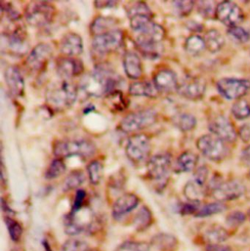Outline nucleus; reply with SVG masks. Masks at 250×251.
I'll return each instance as SVG.
<instances>
[{
  "label": "nucleus",
  "instance_id": "nucleus-1",
  "mask_svg": "<svg viewBox=\"0 0 250 251\" xmlns=\"http://www.w3.org/2000/svg\"><path fill=\"white\" fill-rule=\"evenodd\" d=\"M122 78L108 64L95 66L92 73L85 75L81 82V90L88 96L101 97L119 90Z\"/></svg>",
  "mask_w": 250,
  "mask_h": 251
},
{
  "label": "nucleus",
  "instance_id": "nucleus-2",
  "mask_svg": "<svg viewBox=\"0 0 250 251\" xmlns=\"http://www.w3.org/2000/svg\"><path fill=\"white\" fill-rule=\"evenodd\" d=\"M165 37V29L150 22L137 32L135 44L141 54L149 59H157L161 53V41Z\"/></svg>",
  "mask_w": 250,
  "mask_h": 251
},
{
  "label": "nucleus",
  "instance_id": "nucleus-3",
  "mask_svg": "<svg viewBox=\"0 0 250 251\" xmlns=\"http://www.w3.org/2000/svg\"><path fill=\"white\" fill-rule=\"evenodd\" d=\"M77 89L70 80L62 79L61 82L52 84L46 90L48 106L57 112L71 108L76 101Z\"/></svg>",
  "mask_w": 250,
  "mask_h": 251
},
{
  "label": "nucleus",
  "instance_id": "nucleus-4",
  "mask_svg": "<svg viewBox=\"0 0 250 251\" xmlns=\"http://www.w3.org/2000/svg\"><path fill=\"white\" fill-rule=\"evenodd\" d=\"M96 152L95 144L88 139H69L58 141L53 147V153L58 158L70 156L89 157Z\"/></svg>",
  "mask_w": 250,
  "mask_h": 251
},
{
  "label": "nucleus",
  "instance_id": "nucleus-5",
  "mask_svg": "<svg viewBox=\"0 0 250 251\" xmlns=\"http://www.w3.org/2000/svg\"><path fill=\"white\" fill-rule=\"evenodd\" d=\"M55 7L46 1H34L27 5L25 16L26 22L36 27L48 25L55 17Z\"/></svg>",
  "mask_w": 250,
  "mask_h": 251
},
{
  "label": "nucleus",
  "instance_id": "nucleus-6",
  "mask_svg": "<svg viewBox=\"0 0 250 251\" xmlns=\"http://www.w3.org/2000/svg\"><path fill=\"white\" fill-rule=\"evenodd\" d=\"M1 48L3 52L14 57H22L28 51L26 33L22 27L14 28L7 33H2Z\"/></svg>",
  "mask_w": 250,
  "mask_h": 251
},
{
  "label": "nucleus",
  "instance_id": "nucleus-7",
  "mask_svg": "<svg viewBox=\"0 0 250 251\" xmlns=\"http://www.w3.org/2000/svg\"><path fill=\"white\" fill-rule=\"evenodd\" d=\"M156 122V112L151 109H145L126 116L120 124V129L125 133H133L153 126Z\"/></svg>",
  "mask_w": 250,
  "mask_h": 251
},
{
  "label": "nucleus",
  "instance_id": "nucleus-8",
  "mask_svg": "<svg viewBox=\"0 0 250 251\" xmlns=\"http://www.w3.org/2000/svg\"><path fill=\"white\" fill-rule=\"evenodd\" d=\"M197 148L206 158L215 162L221 161L227 154L224 141L210 134L200 137L197 141Z\"/></svg>",
  "mask_w": 250,
  "mask_h": 251
},
{
  "label": "nucleus",
  "instance_id": "nucleus-9",
  "mask_svg": "<svg viewBox=\"0 0 250 251\" xmlns=\"http://www.w3.org/2000/svg\"><path fill=\"white\" fill-rule=\"evenodd\" d=\"M218 92L227 100H240L250 90V81L244 78L224 77L217 81Z\"/></svg>",
  "mask_w": 250,
  "mask_h": 251
},
{
  "label": "nucleus",
  "instance_id": "nucleus-10",
  "mask_svg": "<svg viewBox=\"0 0 250 251\" xmlns=\"http://www.w3.org/2000/svg\"><path fill=\"white\" fill-rule=\"evenodd\" d=\"M150 148V141L147 135L135 134L128 139L125 153L133 163H140L148 157Z\"/></svg>",
  "mask_w": 250,
  "mask_h": 251
},
{
  "label": "nucleus",
  "instance_id": "nucleus-11",
  "mask_svg": "<svg viewBox=\"0 0 250 251\" xmlns=\"http://www.w3.org/2000/svg\"><path fill=\"white\" fill-rule=\"evenodd\" d=\"M124 32L117 28L107 33L94 36L91 46L92 50L98 54H109L118 50L124 43Z\"/></svg>",
  "mask_w": 250,
  "mask_h": 251
},
{
  "label": "nucleus",
  "instance_id": "nucleus-12",
  "mask_svg": "<svg viewBox=\"0 0 250 251\" xmlns=\"http://www.w3.org/2000/svg\"><path fill=\"white\" fill-rule=\"evenodd\" d=\"M147 169L150 180L159 184L166 183L171 169V155L166 152L153 155L149 160Z\"/></svg>",
  "mask_w": 250,
  "mask_h": 251
},
{
  "label": "nucleus",
  "instance_id": "nucleus-13",
  "mask_svg": "<svg viewBox=\"0 0 250 251\" xmlns=\"http://www.w3.org/2000/svg\"><path fill=\"white\" fill-rule=\"evenodd\" d=\"M94 222V217L89 209L81 208L71 212L66 220V233L70 236H77L88 231Z\"/></svg>",
  "mask_w": 250,
  "mask_h": 251
},
{
  "label": "nucleus",
  "instance_id": "nucleus-14",
  "mask_svg": "<svg viewBox=\"0 0 250 251\" xmlns=\"http://www.w3.org/2000/svg\"><path fill=\"white\" fill-rule=\"evenodd\" d=\"M215 18L228 27L239 25L245 18L242 8L232 1H222L216 6Z\"/></svg>",
  "mask_w": 250,
  "mask_h": 251
},
{
  "label": "nucleus",
  "instance_id": "nucleus-15",
  "mask_svg": "<svg viewBox=\"0 0 250 251\" xmlns=\"http://www.w3.org/2000/svg\"><path fill=\"white\" fill-rule=\"evenodd\" d=\"M127 14L130 19L131 28L138 32L148 25L151 21L152 13L144 1H135L127 7Z\"/></svg>",
  "mask_w": 250,
  "mask_h": 251
},
{
  "label": "nucleus",
  "instance_id": "nucleus-16",
  "mask_svg": "<svg viewBox=\"0 0 250 251\" xmlns=\"http://www.w3.org/2000/svg\"><path fill=\"white\" fill-rule=\"evenodd\" d=\"M176 91L183 98L197 101L204 96L206 82L203 78L199 76H188L178 84Z\"/></svg>",
  "mask_w": 250,
  "mask_h": 251
},
{
  "label": "nucleus",
  "instance_id": "nucleus-17",
  "mask_svg": "<svg viewBox=\"0 0 250 251\" xmlns=\"http://www.w3.org/2000/svg\"><path fill=\"white\" fill-rule=\"evenodd\" d=\"M53 55V49L48 43H39L29 52L25 65L33 72L43 71Z\"/></svg>",
  "mask_w": 250,
  "mask_h": 251
},
{
  "label": "nucleus",
  "instance_id": "nucleus-18",
  "mask_svg": "<svg viewBox=\"0 0 250 251\" xmlns=\"http://www.w3.org/2000/svg\"><path fill=\"white\" fill-rule=\"evenodd\" d=\"M246 193V186L239 180L222 182L211 191L212 197L220 202L240 199Z\"/></svg>",
  "mask_w": 250,
  "mask_h": 251
},
{
  "label": "nucleus",
  "instance_id": "nucleus-19",
  "mask_svg": "<svg viewBox=\"0 0 250 251\" xmlns=\"http://www.w3.org/2000/svg\"><path fill=\"white\" fill-rule=\"evenodd\" d=\"M208 129L214 136L224 142L234 143L238 138L235 127L226 117L222 115H216L209 121Z\"/></svg>",
  "mask_w": 250,
  "mask_h": 251
},
{
  "label": "nucleus",
  "instance_id": "nucleus-20",
  "mask_svg": "<svg viewBox=\"0 0 250 251\" xmlns=\"http://www.w3.org/2000/svg\"><path fill=\"white\" fill-rule=\"evenodd\" d=\"M57 73L62 79L70 80L72 77L80 75L83 71V63L76 58L61 57L57 60Z\"/></svg>",
  "mask_w": 250,
  "mask_h": 251
},
{
  "label": "nucleus",
  "instance_id": "nucleus-21",
  "mask_svg": "<svg viewBox=\"0 0 250 251\" xmlns=\"http://www.w3.org/2000/svg\"><path fill=\"white\" fill-rule=\"evenodd\" d=\"M60 52L65 57H76L83 51V41L79 34L69 32L63 36L59 45Z\"/></svg>",
  "mask_w": 250,
  "mask_h": 251
},
{
  "label": "nucleus",
  "instance_id": "nucleus-22",
  "mask_svg": "<svg viewBox=\"0 0 250 251\" xmlns=\"http://www.w3.org/2000/svg\"><path fill=\"white\" fill-rule=\"evenodd\" d=\"M4 79L6 85L13 96L22 97L25 91V79L21 71L15 67L10 66L4 72Z\"/></svg>",
  "mask_w": 250,
  "mask_h": 251
},
{
  "label": "nucleus",
  "instance_id": "nucleus-23",
  "mask_svg": "<svg viewBox=\"0 0 250 251\" xmlns=\"http://www.w3.org/2000/svg\"><path fill=\"white\" fill-rule=\"evenodd\" d=\"M153 84L159 92L169 93L177 90L179 82L176 74L172 70L163 69L154 75Z\"/></svg>",
  "mask_w": 250,
  "mask_h": 251
},
{
  "label": "nucleus",
  "instance_id": "nucleus-24",
  "mask_svg": "<svg viewBox=\"0 0 250 251\" xmlns=\"http://www.w3.org/2000/svg\"><path fill=\"white\" fill-rule=\"evenodd\" d=\"M139 198L134 194H125L113 205V215L116 219L122 218L134 210L139 204Z\"/></svg>",
  "mask_w": 250,
  "mask_h": 251
},
{
  "label": "nucleus",
  "instance_id": "nucleus-25",
  "mask_svg": "<svg viewBox=\"0 0 250 251\" xmlns=\"http://www.w3.org/2000/svg\"><path fill=\"white\" fill-rule=\"evenodd\" d=\"M124 69L126 75L130 79H139L143 75V66L139 55L135 52L128 51L124 57Z\"/></svg>",
  "mask_w": 250,
  "mask_h": 251
},
{
  "label": "nucleus",
  "instance_id": "nucleus-26",
  "mask_svg": "<svg viewBox=\"0 0 250 251\" xmlns=\"http://www.w3.org/2000/svg\"><path fill=\"white\" fill-rule=\"evenodd\" d=\"M159 91L153 84L150 81H136L130 84L129 94L134 97H147V98H157Z\"/></svg>",
  "mask_w": 250,
  "mask_h": 251
},
{
  "label": "nucleus",
  "instance_id": "nucleus-27",
  "mask_svg": "<svg viewBox=\"0 0 250 251\" xmlns=\"http://www.w3.org/2000/svg\"><path fill=\"white\" fill-rule=\"evenodd\" d=\"M118 21L112 17H97L90 25V31L94 36L107 33L111 30L117 29Z\"/></svg>",
  "mask_w": 250,
  "mask_h": 251
},
{
  "label": "nucleus",
  "instance_id": "nucleus-28",
  "mask_svg": "<svg viewBox=\"0 0 250 251\" xmlns=\"http://www.w3.org/2000/svg\"><path fill=\"white\" fill-rule=\"evenodd\" d=\"M199 162V156L191 151L182 152L176 161L175 171L178 173L193 171Z\"/></svg>",
  "mask_w": 250,
  "mask_h": 251
},
{
  "label": "nucleus",
  "instance_id": "nucleus-29",
  "mask_svg": "<svg viewBox=\"0 0 250 251\" xmlns=\"http://www.w3.org/2000/svg\"><path fill=\"white\" fill-rule=\"evenodd\" d=\"M206 49L210 53H217L221 51L225 45V38L221 32L215 28L207 30L204 36Z\"/></svg>",
  "mask_w": 250,
  "mask_h": 251
},
{
  "label": "nucleus",
  "instance_id": "nucleus-30",
  "mask_svg": "<svg viewBox=\"0 0 250 251\" xmlns=\"http://www.w3.org/2000/svg\"><path fill=\"white\" fill-rule=\"evenodd\" d=\"M152 223V214L147 206H142L141 209L136 213L133 224L137 231L143 232L147 230Z\"/></svg>",
  "mask_w": 250,
  "mask_h": 251
},
{
  "label": "nucleus",
  "instance_id": "nucleus-31",
  "mask_svg": "<svg viewBox=\"0 0 250 251\" xmlns=\"http://www.w3.org/2000/svg\"><path fill=\"white\" fill-rule=\"evenodd\" d=\"M151 245L158 251H170L176 248L177 240L172 235L161 233L151 240Z\"/></svg>",
  "mask_w": 250,
  "mask_h": 251
},
{
  "label": "nucleus",
  "instance_id": "nucleus-32",
  "mask_svg": "<svg viewBox=\"0 0 250 251\" xmlns=\"http://www.w3.org/2000/svg\"><path fill=\"white\" fill-rule=\"evenodd\" d=\"M172 122L174 126L183 132H189L194 130L198 124L196 117L187 113H181L176 115L175 117H173Z\"/></svg>",
  "mask_w": 250,
  "mask_h": 251
},
{
  "label": "nucleus",
  "instance_id": "nucleus-33",
  "mask_svg": "<svg viewBox=\"0 0 250 251\" xmlns=\"http://www.w3.org/2000/svg\"><path fill=\"white\" fill-rule=\"evenodd\" d=\"M206 49L204 38L198 34H193L186 39L185 50L193 56H199Z\"/></svg>",
  "mask_w": 250,
  "mask_h": 251
},
{
  "label": "nucleus",
  "instance_id": "nucleus-34",
  "mask_svg": "<svg viewBox=\"0 0 250 251\" xmlns=\"http://www.w3.org/2000/svg\"><path fill=\"white\" fill-rule=\"evenodd\" d=\"M204 237L209 245H221L228 240L229 233L223 227L212 226L207 229Z\"/></svg>",
  "mask_w": 250,
  "mask_h": 251
},
{
  "label": "nucleus",
  "instance_id": "nucleus-35",
  "mask_svg": "<svg viewBox=\"0 0 250 251\" xmlns=\"http://www.w3.org/2000/svg\"><path fill=\"white\" fill-rule=\"evenodd\" d=\"M184 195L189 201L200 202L201 199L204 197V190L202 186L195 181H190L184 187Z\"/></svg>",
  "mask_w": 250,
  "mask_h": 251
},
{
  "label": "nucleus",
  "instance_id": "nucleus-36",
  "mask_svg": "<svg viewBox=\"0 0 250 251\" xmlns=\"http://www.w3.org/2000/svg\"><path fill=\"white\" fill-rule=\"evenodd\" d=\"M106 103L112 110L116 112H123L128 106L126 98L124 97V94L120 90L108 94L106 96Z\"/></svg>",
  "mask_w": 250,
  "mask_h": 251
},
{
  "label": "nucleus",
  "instance_id": "nucleus-37",
  "mask_svg": "<svg viewBox=\"0 0 250 251\" xmlns=\"http://www.w3.org/2000/svg\"><path fill=\"white\" fill-rule=\"evenodd\" d=\"M84 181H85L84 173L81 170H75L72 173H70L69 176L66 178L63 185V190L65 192H68V191L77 189L84 183Z\"/></svg>",
  "mask_w": 250,
  "mask_h": 251
},
{
  "label": "nucleus",
  "instance_id": "nucleus-38",
  "mask_svg": "<svg viewBox=\"0 0 250 251\" xmlns=\"http://www.w3.org/2000/svg\"><path fill=\"white\" fill-rule=\"evenodd\" d=\"M66 169H67V166H66L64 159L56 157L55 159H53L51 161L50 165L48 166V168L45 172V178L47 180L56 179V178L60 177L61 175H63L65 173Z\"/></svg>",
  "mask_w": 250,
  "mask_h": 251
},
{
  "label": "nucleus",
  "instance_id": "nucleus-39",
  "mask_svg": "<svg viewBox=\"0 0 250 251\" xmlns=\"http://www.w3.org/2000/svg\"><path fill=\"white\" fill-rule=\"evenodd\" d=\"M87 173L89 180L92 185H98L104 174V166L103 163L99 160H93L87 165Z\"/></svg>",
  "mask_w": 250,
  "mask_h": 251
},
{
  "label": "nucleus",
  "instance_id": "nucleus-40",
  "mask_svg": "<svg viewBox=\"0 0 250 251\" xmlns=\"http://www.w3.org/2000/svg\"><path fill=\"white\" fill-rule=\"evenodd\" d=\"M226 208L227 207L223 202H220V201L211 202V203L205 204L202 207H200L195 216L200 217V218H204V217L212 216L215 214H219V213L225 211Z\"/></svg>",
  "mask_w": 250,
  "mask_h": 251
},
{
  "label": "nucleus",
  "instance_id": "nucleus-41",
  "mask_svg": "<svg viewBox=\"0 0 250 251\" xmlns=\"http://www.w3.org/2000/svg\"><path fill=\"white\" fill-rule=\"evenodd\" d=\"M232 114L238 121H245L250 117V104L245 99H240L234 103Z\"/></svg>",
  "mask_w": 250,
  "mask_h": 251
},
{
  "label": "nucleus",
  "instance_id": "nucleus-42",
  "mask_svg": "<svg viewBox=\"0 0 250 251\" xmlns=\"http://www.w3.org/2000/svg\"><path fill=\"white\" fill-rule=\"evenodd\" d=\"M228 34L237 42L244 44L250 40V32L241 25H236L228 28Z\"/></svg>",
  "mask_w": 250,
  "mask_h": 251
},
{
  "label": "nucleus",
  "instance_id": "nucleus-43",
  "mask_svg": "<svg viewBox=\"0 0 250 251\" xmlns=\"http://www.w3.org/2000/svg\"><path fill=\"white\" fill-rule=\"evenodd\" d=\"M5 222H6L7 229H8L9 236H10L11 240L15 243H18L23 236V228H22L21 224L19 222H17L16 220L10 218L9 216L5 218Z\"/></svg>",
  "mask_w": 250,
  "mask_h": 251
},
{
  "label": "nucleus",
  "instance_id": "nucleus-44",
  "mask_svg": "<svg viewBox=\"0 0 250 251\" xmlns=\"http://www.w3.org/2000/svg\"><path fill=\"white\" fill-rule=\"evenodd\" d=\"M196 3L195 1L189 0V1H173V6L175 8V11L177 13V15L180 18H184L189 16L194 7H195Z\"/></svg>",
  "mask_w": 250,
  "mask_h": 251
},
{
  "label": "nucleus",
  "instance_id": "nucleus-45",
  "mask_svg": "<svg viewBox=\"0 0 250 251\" xmlns=\"http://www.w3.org/2000/svg\"><path fill=\"white\" fill-rule=\"evenodd\" d=\"M62 251H89V246L83 240L70 239L64 244Z\"/></svg>",
  "mask_w": 250,
  "mask_h": 251
},
{
  "label": "nucleus",
  "instance_id": "nucleus-46",
  "mask_svg": "<svg viewBox=\"0 0 250 251\" xmlns=\"http://www.w3.org/2000/svg\"><path fill=\"white\" fill-rule=\"evenodd\" d=\"M150 245L141 242H125L119 246L115 251H150Z\"/></svg>",
  "mask_w": 250,
  "mask_h": 251
},
{
  "label": "nucleus",
  "instance_id": "nucleus-47",
  "mask_svg": "<svg viewBox=\"0 0 250 251\" xmlns=\"http://www.w3.org/2000/svg\"><path fill=\"white\" fill-rule=\"evenodd\" d=\"M247 219V216L244 212L242 211H234L232 213H230L227 218H226V223L230 226V227H240L241 225H243L245 223Z\"/></svg>",
  "mask_w": 250,
  "mask_h": 251
},
{
  "label": "nucleus",
  "instance_id": "nucleus-48",
  "mask_svg": "<svg viewBox=\"0 0 250 251\" xmlns=\"http://www.w3.org/2000/svg\"><path fill=\"white\" fill-rule=\"evenodd\" d=\"M198 9H199V13L206 19H209L212 16H215L216 8L214 9L213 4L209 1H199Z\"/></svg>",
  "mask_w": 250,
  "mask_h": 251
},
{
  "label": "nucleus",
  "instance_id": "nucleus-49",
  "mask_svg": "<svg viewBox=\"0 0 250 251\" xmlns=\"http://www.w3.org/2000/svg\"><path fill=\"white\" fill-rule=\"evenodd\" d=\"M208 174H209V170L205 165L200 166L196 169L195 174H194V181L196 183H198L200 186H204V184L207 181L208 178Z\"/></svg>",
  "mask_w": 250,
  "mask_h": 251
},
{
  "label": "nucleus",
  "instance_id": "nucleus-50",
  "mask_svg": "<svg viewBox=\"0 0 250 251\" xmlns=\"http://www.w3.org/2000/svg\"><path fill=\"white\" fill-rule=\"evenodd\" d=\"M1 8H2V12L6 13L7 19L11 22H16L17 20L20 19L21 15L20 13L9 3H5L4 1L1 2Z\"/></svg>",
  "mask_w": 250,
  "mask_h": 251
},
{
  "label": "nucleus",
  "instance_id": "nucleus-51",
  "mask_svg": "<svg viewBox=\"0 0 250 251\" xmlns=\"http://www.w3.org/2000/svg\"><path fill=\"white\" fill-rule=\"evenodd\" d=\"M200 208V202H194V201H189L184 204H182L180 212L181 214L184 215H190V214H197V212Z\"/></svg>",
  "mask_w": 250,
  "mask_h": 251
},
{
  "label": "nucleus",
  "instance_id": "nucleus-52",
  "mask_svg": "<svg viewBox=\"0 0 250 251\" xmlns=\"http://www.w3.org/2000/svg\"><path fill=\"white\" fill-rule=\"evenodd\" d=\"M85 199H86V192L83 190H77L76 194H75L72 212H75V211H78L81 208H83V203L85 201Z\"/></svg>",
  "mask_w": 250,
  "mask_h": 251
},
{
  "label": "nucleus",
  "instance_id": "nucleus-53",
  "mask_svg": "<svg viewBox=\"0 0 250 251\" xmlns=\"http://www.w3.org/2000/svg\"><path fill=\"white\" fill-rule=\"evenodd\" d=\"M239 136L245 143L250 142V124L244 125L239 130Z\"/></svg>",
  "mask_w": 250,
  "mask_h": 251
},
{
  "label": "nucleus",
  "instance_id": "nucleus-54",
  "mask_svg": "<svg viewBox=\"0 0 250 251\" xmlns=\"http://www.w3.org/2000/svg\"><path fill=\"white\" fill-rule=\"evenodd\" d=\"M95 7L98 9H104V8H112L118 5V1H95L94 2Z\"/></svg>",
  "mask_w": 250,
  "mask_h": 251
},
{
  "label": "nucleus",
  "instance_id": "nucleus-55",
  "mask_svg": "<svg viewBox=\"0 0 250 251\" xmlns=\"http://www.w3.org/2000/svg\"><path fill=\"white\" fill-rule=\"evenodd\" d=\"M242 161L246 164L250 166V145L248 146L246 149H244V151H242V155H241Z\"/></svg>",
  "mask_w": 250,
  "mask_h": 251
},
{
  "label": "nucleus",
  "instance_id": "nucleus-56",
  "mask_svg": "<svg viewBox=\"0 0 250 251\" xmlns=\"http://www.w3.org/2000/svg\"><path fill=\"white\" fill-rule=\"evenodd\" d=\"M206 251H232L231 248L223 245H209L206 248Z\"/></svg>",
  "mask_w": 250,
  "mask_h": 251
},
{
  "label": "nucleus",
  "instance_id": "nucleus-57",
  "mask_svg": "<svg viewBox=\"0 0 250 251\" xmlns=\"http://www.w3.org/2000/svg\"><path fill=\"white\" fill-rule=\"evenodd\" d=\"M187 26L193 30V31H196V32H199V31H201L202 30V25L199 24L198 22H195V21H191L187 24Z\"/></svg>",
  "mask_w": 250,
  "mask_h": 251
},
{
  "label": "nucleus",
  "instance_id": "nucleus-58",
  "mask_svg": "<svg viewBox=\"0 0 250 251\" xmlns=\"http://www.w3.org/2000/svg\"></svg>",
  "mask_w": 250,
  "mask_h": 251
},
{
  "label": "nucleus",
  "instance_id": "nucleus-59",
  "mask_svg": "<svg viewBox=\"0 0 250 251\" xmlns=\"http://www.w3.org/2000/svg\"></svg>",
  "mask_w": 250,
  "mask_h": 251
}]
</instances>
